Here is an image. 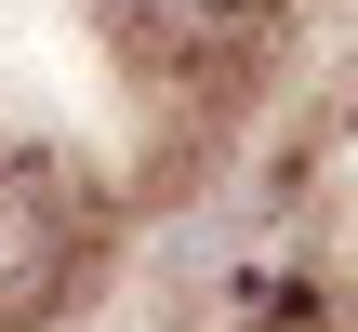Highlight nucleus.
Masks as SVG:
<instances>
[{
  "mask_svg": "<svg viewBox=\"0 0 358 332\" xmlns=\"http://www.w3.org/2000/svg\"><path fill=\"white\" fill-rule=\"evenodd\" d=\"M106 226H93V186L40 146H0V332H40L80 306Z\"/></svg>",
  "mask_w": 358,
  "mask_h": 332,
  "instance_id": "f257e3e1",
  "label": "nucleus"
},
{
  "mask_svg": "<svg viewBox=\"0 0 358 332\" xmlns=\"http://www.w3.org/2000/svg\"><path fill=\"white\" fill-rule=\"evenodd\" d=\"M133 53H213V40H239L266 0H93Z\"/></svg>",
  "mask_w": 358,
  "mask_h": 332,
  "instance_id": "f03ea898",
  "label": "nucleus"
},
{
  "mask_svg": "<svg viewBox=\"0 0 358 332\" xmlns=\"http://www.w3.org/2000/svg\"><path fill=\"white\" fill-rule=\"evenodd\" d=\"M332 213H345V253H358V173H345V200H332Z\"/></svg>",
  "mask_w": 358,
  "mask_h": 332,
  "instance_id": "7ed1b4c3",
  "label": "nucleus"
}]
</instances>
